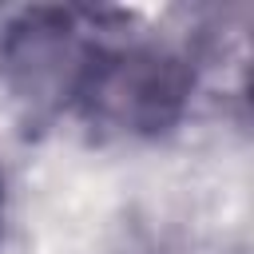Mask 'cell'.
I'll use <instances>...</instances> for the list:
<instances>
[{"instance_id": "6da1fadb", "label": "cell", "mask_w": 254, "mask_h": 254, "mask_svg": "<svg viewBox=\"0 0 254 254\" xmlns=\"http://www.w3.org/2000/svg\"><path fill=\"white\" fill-rule=\"evenodd\" d=\"M75 103L91 123H103L111 131H159L175 123L187 103V71L159 48H99Z\"/></svg>"}, {"instance_id": "7a4b0ae2", "label": "cell", "mask_w": 254, "mask_h": 254, "mask_svg": "<svg viewBox=\"0 0 254 254\" xmlns=\"http://www.w3.org/2000/svg\"><path fill=\"white\" fill-rule=\"evenodd\" d=\"M71 12H36L12 28L4 44V67L28 99H75L79 83L99 52L83 36Z\"/></svg>"}]
</instances>
